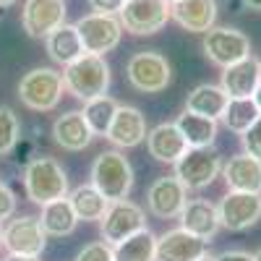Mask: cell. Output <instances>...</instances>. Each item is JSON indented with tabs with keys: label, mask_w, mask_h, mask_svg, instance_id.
<instances>
[{
	"label": "cell",
	"mask_w": 261,
	"mask_h": 261,
	"mask_svg": "<svg viewBox=\"0 0 261 261\" xmlns=\"http://www.w3.org/2000/svg\"><path fill=\"white\" fill-rule=\"evenodd\" d=\"M175 125L180 128V134H183L188 149H212V146H214V139H217V120L183 110V115H178Z\"/></svg>",
	"instance_id": "26"
},
{
	"label": "cell",
	"mask_w": 261,
	"mask_h": 261,
	"mask_svg": "<svg viewBox=\"0 0 261 261\" xmlns=\"http://www.w3.org/2000/svg\"><path fill=\"white\" fill-rule=\"evenodd\" d=\"M217 0H178L172 3V21L191 32V34H206L217 24Z\"/></svg>",
	"instance_id": "20"
},
{
	"label": "cell",
	"mask_w": 261,
	"mask_h": 261,
	"mask_svg": "<svg viewBox=\"0 0 261 261\" xmlns=\"http://www.w3.org/2000/svg\"><path fill=\"white\" fill-rule=\"evenodd\" d=\"M92 186L105 196L107 201H123L128 199L130 188H134V167H130L128 157L118 149H107L92 162Z\"/></svg>",
	"instance_id": "3"
},
{
	"label": "cell",
	"mask_w": 261,
	"mask_h": 261,
	"mask_svg": "<svg viewBox=\"0 0 261 261\" xmlns=\"http://www.w3.org/2000/svg\"><path fill=\"white\" fill-rule=\"evenodd\" d=\"M115 261H157V235L149 227L125 238L123 243L113 246Z\"/></svg>",
	"instance_id": "28"
},
{
	"label": "cell",
	"mask_w": 261,
	"mask_h": 261,
	"mask_svg": "<svg viewBox=\"0 0 261 261\" xmlns=\"http://www.w3.org/2000/svg\"><path fill=\"white\" fill-rule=\"evenodd\" d=\"M65 0H24L21 27L32 39H47L60 24H65Z\"/></svg>",
	"instance_id": "13"
},
{
	"label": "cell",
	"mask_w": 261,
	"mask_h": 261,
	"mask_svg": "<svg viewBox=\"0 0 261 261\" xmlns=\"http://www.w3.org/2000/svg\"><path fill=\"white\" fill-rule=\"evenodd\" d=\"M209 243L183 227L167 230L157 238V261H199L206 256Z\"/></svg>",
	"instance_id": "17"
},
{
	"label": "cell",
	"mask_w": 261,
	"mask_h": 261,
	"mask_svg": "<svg viewBox=\"0 0 261 261\" xmlns=\"http://www.w3.org/2000/svg\"><path fill=\"white\" fill-rule=\"evenodd\" d=\"M63 92H65L63 73L55 68H47V65L32 68L29 73L21 76L16 86V97L32 113H53L63 99Z\"/></svg>",
	"instance_id": "4"
},
{
	"label": "cell",
	"mask_w": 261,
	"mask_h": 261,
	"mask_svg": "<svg viewBox=\"0 0 261 261\" xmlns=\"http://www.w3.org/2000/svg\"><path fill=\"white\" fill-rule=\"evenodd\" d=\"M167 3H170V6H172V3H178V0H167Z\"/></svg>",
	"instance_id": "44"
},
{
	"label": "cell",
	"mask_w": 261,
	"mask_h": 261,
	"mask_svg": "<svg viewBox=\"0 0 261 261\" xmlns=\"http://www.w3.org/2000/svg\"><path fill=\"white\" fill-rule=\"evenodd\" d=\"M186 191H204L222 175V157L214 149H188L172 172Z\"/></svg>",
	"instance_id": "7"
},
{
	"label": "cell",
	"mask_w": 261,
	"mask_h": 261,
	"mask_svg": "<svg viewBox=\"0 0 261 261\" xmlns=\"http://www.w3.org/2000/svg\"><path fill=\"white\" fill-rule=\"evenodd\" d=\"M94 13H107V16H118L125 6V0H86Z\"/></svg>",
	"instance_id": "35"
},
{
	"label": "cell",
	"mask_w": 261,
	"mask_h": 261,
	"mask_svg": "<svg viewBox=\"0 0 261 261\" xmlns=\"http://www.w3.org/2000/svg\"><path fill=\"white\" fill-rule=\"evenodd\" d=\"M125 79L141 94H160L170 86L172 68L162 53L157 50H144L130 55L125 63Z\"/></svg>",
	"instance_id": "5"
},
{
	"label": "cell",
	"mask_w": 261,
	"mask_h": 261,
	"mask_svg": "<svg viewBox=\"0 0 261 261\" xmlns=\"http://www.w3.org/2000/svg\"><path fill=\"white\" fill-rule=\"evenodd\" d=\"M45 50H47V55H50V60L53 63H58V65H71L73 60H79L81 55H84V42H81V37H79V29H76V24H60L47 39H45Z\"/></svg>",
	"instance_id": "23"
},
{
	"label": "cell",
	"mask_w": 261,
	"mask_h": 261,
	"mask_svg": "<svg viewBox=\"0 0 261 261\" xmlns=\"http://www.w3.org/2000/svg\"><path fill=\"white\" fill-rule=\"evenodd\" d=\"M180 227L188 230L191 235L201 238V241H212L220 232V214H217V204H212L209 199H188V204L180 212Z\"/></svg>",
	"instance_id": "19"
},
{
	"label": "cell",
	"mask_w": 261,
	"mask_h": 261,
	"mask_svg": "<svg viewBox=\"0 0 261 261\" xmlns=\"http://www.w3.org/2000/svg\"><path fill=\"white\" fill-rule=\"evenodd\" d=\"M79 37L84 42V53L102 55L110 53L120 45L123 39V27L118 16H107V13H86L76 21Z\"/></svg>",
	"instance_id": "9"
},
{
	"label": "cell",
	"mask_w": 261,
	"mask_h": 261,
	"mask_svg": "<svg viewBox=\"0 0 261 261\" xmlns=\"http://www.w3.org/2000/svg\"><path fill=\"white\" fill-rule=\"evenodd\" d=\"M258 118H261V113H258V107H256L253 99H230L222 118H220V123L227 130H232V134L243 136Z\"/></svg>",
	"instance_id": "29"
},
{
	"label": "cell",
	"mask_w": 261,
	"mask_h": 261,
	"mask_svg": "<svg viewBox=\"0 0 261 261\" xmlns=\"http://www.w3.org/2000/svg\"><path fill=\"white\" fill-rule=\"evenodd\" d=\"M217 261H253V253L241 251V248H230V251L217 253Z\"/></svg>",
	"instance_id": "36"
},
{
	"label": "cell",
	"mask_w": 261,
	"mask_h": 261,
	"mask_svg": "<svg viewBox=\"0 0 261 261\" xmlns=\"http://www.w3.org/2000/svg\"><path fill=\"white\" fill-rule=\"evenodd\" d=\"M3 248L8 256H42L47 248V232L42 230L39 217H11L3 225Z\"/></svg>",
	"instance_id": "10"
},
{
	"label": "cell",
	"mask_w": 261,
	"mask_h": 261,
	"mask_svg": "<svg viewBox=\"0 0 261 261\" xmlns=\"http://www.w3.org/2000/svg\"><path fill=\"white\" fill-rule=\"evenodd\" d=\"M188 204V191L175 175H162L146 191V209L157 220H178Z\"/></svg>",
	"instance_id": "14"
},
{
	"label": "cell",
	"mask_w": 261,
	"mask_h": 261,
	"mask_svg": "<svg viewBox=\"0 0 261 261\" xmlns=\"http://www.w3.org/2000/svg\"><path fill=\"white\" fill-rule=\"evenodd\" d=\"M253 261H261V248H258V251L253 253Z\"/></svg>",
	"instance_id": "42"
},
{
	"label": "cell",
	"mask_w": 261,
	"mask_h": 261,
	"mask_svg": "<svg viewBox=\"0 0 261 261\" xmlns=\"http://www.w3.org/2000/svg\"><path fill=\"white\" fill-rule=\"evenodd\" d=\"M16 214V193L6 180H0V225H6Z\"/></svg>",
	"instance_id": "34"
},
{
	"label": "cell",
	"mask_w": 261,
	"mask_h": 261,
	"mask_svg": "<svg viewBox=\"0 0 261 261\" xmlns=\"http://www.w3.org/2000/svg\"><path fill=\"white\" fill-rule=\"evenodd\" d=\"M146 227V212L134 204V201H113L107 206L105 217L99 220V232H102V241L110 243V246H118L123 243L125 238L136 235Z\"/></svg>",
	"instance_id": "11"
},
{
	"label": "cell",
	"mask_w": 261,
	"mask_h": 261,
	"mask_svg": "<svg viewBox=\"0 0 261 261\" xmlns=\"http://www.w3.org/2000/svg\"><path fill=\"white\" fill-rule=\"evenodd\" d=\"M241 144H243V154H248V157L261 162V118L241 136Z\"/></svg>",
	"instance_id": "33"
},
{
	"label": "cell",
	"mask_w": 261,
	"mask_h": 261,
	"mask_svg": "<svg viewBox=\"0 0 261 261\" xmlns=\"http://www.w3.org/2000/svg\"><path fill=\"white\" fill-rule=\"evenodd\" d=\"M118 105L113 97H97V99H89V102H84V120L89 123L92 128V134L94 136H107V130H110V123L115 118V110H118Z\"/></svg>",
	"instance_id": "30"
},
{
	"label": "cell",
	"mask_w": 261,
	"mask_h": 261,
	"mask_svg": "<svg viewBox=\"0 0 261 261\" xmlns=\"http://www.w3.org/2000/svg\"><path fill=\"white\" fill-rule=\"evenodd\" d=\"M92 139H94V134H92L89 123L84 120L81 110L63 113L53 123V141L65 151H84L92 144Z\"/></svg>",
	"instance_id": "21"
},
{
	"label": "cell",
	"mask_w": 261,
	"mask_h": 261,
	"mask_svg": "<svg viewBox=\"0 0 261 261\" xmlns=\"http://www.w3.org/2000/svg\"><path fill=\"white\" fill-rule=\"evenodd\" d=\"M199 261H217V256H209V253H206V256H201Z\"/></svg>",
	"instance_id": "41"
},
{
	"label": "cell",
	"mask_w": 261,
	"mask_h": 261,
	"mask_svg": "<svg viewBox=\"0 0 261 261\" xmlns=\"http://www.w3.org/2000/svg\"><path fill=\"white\" fill-rule=\"evenodd\" d=\"M118 18L123 32L134 37H151L167 27L172 18V6L167 0H125Z\"/></svg>",
	"instance_id": "6"
},
{
	"label": "cell",
	"mask_w": 261,
	"mask_h": 261,
	"mask_svg": "<svg viewBox=\"0 0 261 261\" xmlns=\"http://www.w3.org/2000/svg\"><path fill=\"white\" fill-rule=\"evenodd\" d=\"M24 191L27 199L37 206H47L53 201L68 199V172L55 157H34L29 165H24Z\"/></svg>",
	"instance_id": "1"
},
{
	"label": "cell",
	"mask_w": 261,
	"mask_h": 261,
	"mask_svg": "<svg viewBox=\"0 0 261 261\" xmlns=\"http://www.w3.org/2000/svg\"><path fill=\"white\" fill-rule=\"evenodd\" d=\"M230 97L222 92L220 84H199L193 86L186 97V110L188 113H196V115H204V118H212L220 123L225 107H227Z\"/></svg>",
	"instance_id": "24"
},
{
	"label": "cell",
	"mask_w": 261,
	"mask_h": 261,
	"mask_svg": "<svg viewBox=\"0 0 261 261\" xmlns=\"http://www.w3.org/2000/svg\"><path fill=\"white\" fill-rule=\"evenodd\" d=\"M222 178L227 183V191L261 193V162L248 154H235L222 162Z\"/></svg>",
	"instance_id": "22"
},
{
	"label": "cell",
	"mask_w": 261,
	"mask_h": 261,
	"mask_svg": "<svg viewBox=\"0 0 261 261\" xmlns=\"http://www.w3.org/2000/svg\"><path fill=\"white\" fill-rule=\"evenodd\" d=\"M220 225L230 232H243L261 220V193H241L227 191L217 204Z\"/></svg>",
	"instance_id": "12"
},
{
	"label": "cell",
	"mask_w": 261,
	"mask_h": 261,
	"mask_svg": "<svg viewBox=\"0 0 261 261\" xmlns=\"http://www.w3.org/2000/svg\"><path fill=\"white\" fill-rule=\"evenodd\" d=\"M76 261H115V248L105 241H94V243H86L79 253Z\"/></svg>",
	"instance_id": "32"
},
{
	"label": "cell",
	"mask_w": 261,
	"mask_h": 261,
	"mask_svg": "<svg viewBox=\"0 0 261 261\" xmlns=\"http://www.w3.org/2000/svg\"><path fill=\"white\" fill-rule=\"evenodd\" d=\"M18 0H0V8H11V6H16Z\"/></svg>",
	"instance_id": "40"
},
{
	"label": "cell",
	"mask_w": 261,
	"mask_h": 261,
	"mask_svg": "<svg viewBox=\"0 0 261 261\" xmlns=\"http://www.w3.org/2000/svg\"><path fill=\"white\" fill-rule=\"evenodd\" d=\"M253 102H256L258 113H261V84H258V89H256V94H253Z\"/></svg>",
	"instance_id": "39"
},
{
	"label": "cell",
	"mask_w": 261,
	"mask_h": 261,
	"mask_svg": "<svg viewBox=\"0 0 261 261\" xmlns=\"http://www.w3.org/2000/svg\"><path fill=\"white\" fill-rule=\"evenodd\" d=\"M63 84H65V92L81 102L105 97L107 89H110V63L102 55L84 53L79 60L63 68Z\"/></svg>",
	"instance_id": "2"
},
{
	"label": "cell",
	"mask_w": 261,
	"mask_h": 261,
	"mask_svg": "<svg viewBox=\"0 0 261 261\" xmlns=\"http://www.w3.org/2000/svg\"><path fill=\"white\" fill-rule=\"evenodd\" d=\"M201 50L209 63L220 65V68H227V65L251 55V39L235 27H212L204 34Z\"/></svg>",
	"instance_id": "8"
},
{
	"label": "cell",
	"mask_w": 261,
	"mask_h": 261,
	"mask_svg": "<svg viewBox=\"0 0 261 261\" xmlns=\"http://www.w3.org/2000/svg\"><path fill=\"white\" fill-rule=\"evenodd\" d=\"M39 225H42V230L47 232V238H65V235H71L76 230L79 217L71 209L68 199H60V201H53L47 206H42Z\"/></svg>",
	"instance_id": "27"
},
{
	"label": "cell",
	"mask_w": 261,
	"mask_h": 261,
	"mask_svg": "<svg viewBox=\"0 0 261 261\" xmlns=\"http://www.w3.org/2000/svg\"><path fill=\"white\" fill-rule=\"evenodd\" d=\"M6 261H39V256H8Z\"/></svg>",
	"instance_id": "38"
},
{
	"label": "cell",
	"mask_w": 261,
	"mask_h": 261,
	"mask_svg": "<svg viewBox=\"0 0 261 261\" xmlns=\"http://www.w3.org/2000/svg\"><path fill=\"white\" fill-rule=\"evenodd\" d=\"M258 63H261V60H258Z\"/></svg>",
	"instance_id": "45"
},
{
	"label": "cell",
	"mask_w": 261,
	"mask_h": 261,
	"mask_svg": "<svg viewBox=\"0 0 261 261\" xmlns=\"http://www.w3.org/2000/svg\"><path fill=\"white\" fill-rule=\"evenodd\" d=\"M68 204L76 212L79 222H99L107 212V206H110V201L92 183H81L73 191H68Z\"/></svg>",
	"instance_id": "25"
},
{
	"label": "cell",
	"mask_w": 261,
	"mask_h": 261,
	"mask_svg": "<svg viewBox=\"0 0 261 261\" xmlns=\"http://www.w3.org/2000/svg\"><path fill=\"white\" fill-rule=\"evenodd\" d=\"M258 84H261V63L253 55L222 68L220 76V86L230 99H253Z\"/></svg>",
	"instance_id": "16"
},
{
	"label": "cell",
	"mask_w": 261,
	"mask_h": 261,
	"mask_svg": "<svg viewBox=\"0 0 261 261\" xmlns=\"http://www.w3.org/2000/svg\"><path fill=\"white\" fill-rule=\"evenodd\" d=\"M243 6H246L248 11H256V13H261V0H243Z\"/></svg>",
	"instance_id": "37"
},
{
	"label": "cell",
	"mask_w": 261,
	"mask_h": 261,
	"mask_svg": "<svg viewBox=\"0 0 261 261\" xmlns=\"http://www.w3.org/2000/svg\"><path fill=\"white\" fill-rule=\"evenodd\" d=\"M0 248H3V225H0Z\"/></svg>",
	"instance_id": "43"
},
{
	"label": "cell",
	"mask_w": 261,
	"mask_h": 261,
	"mask_svg": "<svg viewBox=\"0 0 261 261\" xmlns=\"http://www.w3.org/2000/svg\"><path fill=\"white\" fill-rule=\"evenodd\" d=\"M146 149H149V154L154 157L157 162L175 165L188 151V144H186L180 128L175 123H160V125H154L146 134Z\"/></svg>",
	"instance_id": "18"
},
{
	"label": "cell",
	"mask_w": 261,
	"mask_h": 261,
	"mask_svg": "<svg viewBox=\"0 0 261 261\" xmlns=\"http://www.w3.org/2000/svg\"><path fill=\"white\" fill-rule=\"evenodd\" d=\"M18 141H21V120L13 113V107L0 105V157L13 154Z\"/></svg>",
	"instance_id": "31"
},
{
	"label": "cell",
	"mask_w": 261,
	"mask_h": 261,
	"mask_svg": "<svg viewBox=\"0 0 261 261\" xmlns=\"http://www.w3.org/2000/svg\"><path fill=\"white\" fill-rule=\"evenodd\" d=\"M146 118L139 107L134 105H118L115 118L110 123V130H107V141H110L115 149H134L141 141H146Z\"/></svg>",
	"instance_id": "15"
}]
</instances>
